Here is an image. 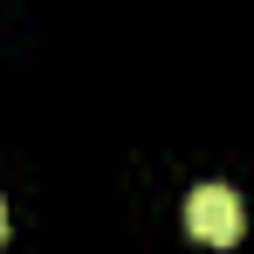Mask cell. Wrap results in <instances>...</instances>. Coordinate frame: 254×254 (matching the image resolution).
<instances>
[{
  "mask_svg": "<svg viewBox=\"0 0 254 254\" xmlns=\"http://www.w3.org/2000/svg\"><path fill=\"white\" fill-rule=\"evenodd\" d=\"M0 241H7V206H0Z\"/></svg>",
  "mask_w": 254,
  "mask_h": 254,
  "instance_id": "cell-2",
  "label": "cell"
},
{
  "mask_svg": "<svg viewBox=\"0 0 254 254\" xmlns=\"http://www.w3.org/2000/svg\"><path fill=\"white\" fill-rule=\"evenodd\" d=\"M186 227H192V241H206V248H234V241L248 234L241 192H234V186H192V192H186Z\"/></svg>",
  "mask_w": 254,
  "mask_h": 254,
  "instance_id": "cell-1",
  "label": "cell"
}]
</instances>
